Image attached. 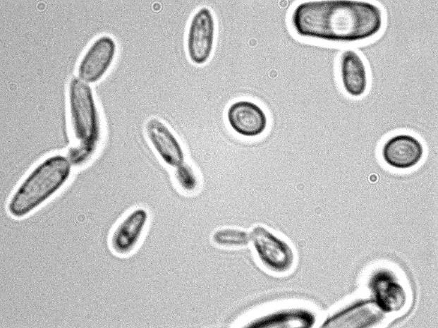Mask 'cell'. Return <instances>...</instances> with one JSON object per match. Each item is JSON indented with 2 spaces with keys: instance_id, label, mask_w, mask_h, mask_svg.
Here are the masks:
<instances>
[{
  "instance_id": "1",
  "label": "cell",
  "mask_w": 438,
  "mask_h": 328,
  "mask_svg": "<svg viewBox=\"0 0 438 328\" xmlns=\"http://www.w3.org/2000/svg\"><path fill=\"white\" fill-rule=\"evenodd\" d=\"M291 23L300 36L348 42L377 34L382 14L377 6L366 1H305L293 10Z\"/></svg>"
},
{
  "instance_id": "2",
  "label": "cell",
  "mask_w": 438,
  "mask_h": 328,
  "mask_svg": "<svg viewBox=\"0 0 438 328\" xmlns=\"http://www.w3.org/2000/svg\"><path fill=\"white\" fill-rule=\"evenodd\" d=\"M71 163L68 157L55 154L35 166L21 181L7 205L10 216L20 219L29 215L54 195L68 181Z\"/></svg>"
},
{
  "instance_id": "3",
  "label": "cell",
  "mask_w": 438,
  "mask_h": 328,
  "mask_svg": "<svg viewBox=\"0 0 438 328\" xmlns=\"http://www.w3.org/2000/svg\"><path fill=\"white\" fill-rule=\"evenodd\" d=\"M68 102L72 145L68 158L80 166L93 156L101 138V123L91 87L78 78L71 79Z\"/></svg>"
},
{
  "instance_id": "4",
  "label": "cell",
  "mask_w": 438,
  "mask_h": 328,
  "mask_svg": "<svg viewBox=\"0 0 438 328\" xmlns=\"http://www.w3.org/2000/svg\"><path fill=\"white\" fill-rule=\"evenodd\" d=\"M256 258L268 272L284 274L293 269L295 254L291 246L284 239L264 226H255L250 233Z\"/></svg>"
},
{
  "instance_id": "5",
  "label": "cell",
  "mask_w": 438,
  "mask_h": 328,
  "mask_svg": "<svg viewBox=\"0 0 438 328\" xmlns=\"http://www.w3.org/2000/svg\"><path fill=\"white\" fill-rule=\"evenodd\" d=\"M215 24L207 7L198 9L193 16L187 35V51L190 61L205 63L210 57L214 42Z\"/></svg>"
},
{
  "instance_id": "6",
  "label": "cell",
  "mask_w": 438,
  "mask_h": 328,
  "mask_svg": "<svg viewBox=\"0 0 438 328\" xmlns=\"http://www.w3.org/2000/svg\"><path fill=\"white\" fill-rule=\"evenodd\" d=\"M372 299L384 313H396L406 306L408 296L397 276L386 269H378L368 280Z\"/></svg>"
},
{
  "instance_id": "7",
  "label": "cell",
  "mask_w": 438,
  "mask_h": 328,
  "mask_svg": "<svg viewBox=\"0 0 438 328\" xmlns=\"http://www.w3.org/2000/svg\"><path fill=\"white\" fill-rule=\"evenodd\" d=\"M386 319L384 313L372 299L355 301L329 317L323 327H376Z\"/></svg>"
},
{
  "instance_id": "8",
  "label": "cell",
  "mask_w": 438,
  "mask_h": 328,
  "mask_svg": "<svg viewBox=\"0 0 438 328\" xmlns=\"http://www.w3.org/2000/svg\"><path fill=\"white\" fill-rule=\"evenodd\" d=\"M149 219L147 211L137 207L128 212L115 226L109 238L112 252L120 256L131 253L138 245Z\"/></svg>"
},
{
  "instance_id": "9",
  "label": "cell",
  "mask_w": 438,
  "mask_h": 328,
  "mask_svg": "<svg viewBox=\"0 0 438 328\" xmlns=\"http://www.w3.org/2000/svg\"><path fill=\"white\" fill-rule=\"evenodd\" d=\"M115 52L116 44L111 37L103 35L96 39L79 63V77L86 83L98 81L111 64Z\"/></svg>"
},
{
  "instance_id": "10",
  "label": "cell",
  "mask_w": 438,
  "mask_h": 328,
  "mask_svg": "<svg viewBox=\"0 0 438 328\" xmlns=\"http://www.w3.org/2000/svg\"><path fill=\"white\" fill-rule=\"evenodd\" d=\"M227 121L233 130L246 138H255L263 133L267 126V117L256 103L238 100L232 103L226 112Z\"/></svg>"
},
{
  "instance_id": "11",
  "label": "cell",
  "mask_w": 438,
  "mask_h": 328,
  "mask_svg": "<svg viewBox=\"0 0 438 328\" xmlns=\"http://www.w3.org/2000/svg\"><path fill=\"white\" fill-rule=\"evenodd\" d=\"M146 137L161 160L167 166L177 167L183 163L182 146L170 128L157 118L150 119L145 126Z\"/></svg>"
},
{
  "instance_id": "12",
  "label": "cell",
  "mask_w": 438,
  "mask_h": 328,
  "mask_svg": "<svg viewBox=\"0 0 438 328\" xmlns=\"http://www.w3.org/2000/svg\"><path fill=\"white\" fill-rule=\"evenodd\" d=\"M423 152V146L420 140L409 134L392 136L385 142L382 149L384 161L389 166L397 169L415 166L421 160Z\"/></svg>"
},
{
  "instance_id": "13",
  "label": "cell",
  "mask_w": 438,
  "mask_h": 328,
  "mask_svg": "<svg viewBox=\"0 0 438 328\" xmlns=\"http://www.w3.org/2000/svg\"><path fill=\"white\" fill-rule=\"evenodd\" d=\"M341 77L343 87L353 97L362 95L367 87V78L365 63L353 50L345 51L341 57Z\"/></svg>"
},
{
  "instance_id": "14",
  "label": "cell",
  "mask_w": 438,
  "mask_h": 328,
  "mask_svg": "<svg viewBox=\"0 0 438 328\" xmlns=\"http://www.w3.org/2000/svg\"><path fill=\"white\" fill-rule=\"evenodd\" d=\"M315 316L310 311L300 308L279 310L265 317L255 320V323H263L262 326L276 327H312Z\"/></svg>"
},
{
  "instance_id": "15",
  "label": "cell",
  "mask_w": 438,
  "mask_h": 328,
  "mask_svg": "<svg viewBox=\"0 0 438 328\" xmlns=\"http://www.w3.org/2000/svg\"><path fill=\"white\" fill-rule=\"evenodd\" d=\"M212 242L222 248H236L247 246L250 243V233L246 231L225 227L216 230L212 236Z\"/></svg>"
},
{
  "instance_id": "16",
  "label": "cell",
  "mask_w": 438,
  "mask_h": 328,
  "mask_svg": "<svg viewBox=\"0 0 438 328\" xmlns=\"http://www.w3.org/2000/svg\"><path fill=\"white\" fill-rule=\"evenodd\" d=\"M174 180L178 187L185 193H193L199 187V178L195 169L188 164L183 163L176 167Z\"/></svg>"
}]
</instances>
